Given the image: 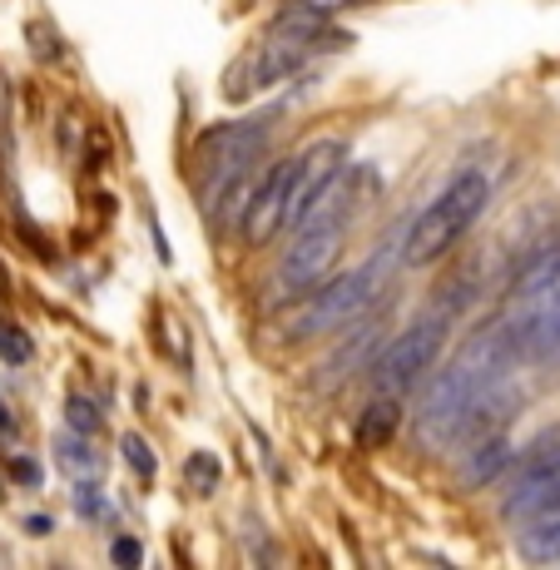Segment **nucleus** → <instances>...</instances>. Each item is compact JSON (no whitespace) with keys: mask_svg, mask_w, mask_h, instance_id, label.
Here are the masks:
<instances>
[{"mask_svg":"<svg viewBox=\"0 0 560 570\" xmlns=\"http://www.w3.org/2000/svg\"><path fill=\"white\" fill-rule=\"evenodd\" d=\"M511 367H515V357H511V343H507V327H491V333L471 337V343L452 357V367L426 387L422 407H416V442L422 446L456 442L461 422H466V412L481 402V392L497 387Z\"/></svg>","mask_w":560,"mask_h":570,"instance_id":"f257e3e1","label":"nucleus"},{"mask_svg":"<svg viewBox=\"0 0 560 570\" xmlns=\"http://www.w3.org/2000/svg\"><path fill=\"white\" fill-rule=\"evenodd\" d=\"M323 26H327V10L307 6V0H288V6L278 10V20L263 30L258 46L228 70V100H248L254 90H268V85L288 80L307 60L313 40L323 36Z\"/></svg>","mask_w":560,"mask_h":570,"instance_id":"f03ea898","label":"nucleus"},{"mask_svg":"<svg viewBox=\"0 0 560 570\" xmlns=\"http://www.w3.org/2000/svg\"><path fill=\"white\" fill-rule=\"evenodd\" d=\"M487 204H491V174L477 169V164L456 169L452 179L442 184V194H436V199L416 214V224L407 228L402 258H407L412 268H432V263L442 254H452L456 238L487 214Z\"/></svg>","mask_w":560,"mask_h":570,"instance_id":"7ed1b4c3","label":"nucleus"},{"mask_svg":"<svg viewBox=\"0 0 560 570\" xmlns=\"http://www.w3.org/2000/svg\"><path fill=\"white\" fill-rule=\"evenodd\" d=\"M387 288V258L367 263L357 273H343L333 283H313L307 293H298V308L288 317V337H317V333H337V327L357 323L372 303Z\"/></svg>","mask_w":560,"mask_h":570,"instance_id":"20e7f679","label":"nucleus"},{"mask_svg":"<svg viewBox=\"0 0 560 570\" xmlns=\"http://www.w3.org/2000/svg\"><path fill=\"white\" fill-rule=\"evenodd\" d=\"M446 327H452V317L432 313V317H422V323H412L402 337H392V343L382 347V357L372 363V392L402 397L407 387H416V382L432 372L436 357H442Z\"/></svg>","mask_w":560,"mask_h":570,"instance_id":"39448f33","label":"nucleus"},{"mask_svg":"<svg viewBox=\"0 0 560 570\" xmlns=\"http://www.w3.org/2000/svg\"><path fill=\"white\" fill-rule=\"evenodd\" d=\"M556 507H560V436H541V442L525 452L521 471H515L507 501H501V517L536 521Z\"/></svg>","mask_w":560,"mask_h":570,"instance_id":"423d86ee","label":"nucleus"},{"mask_svg":"<svg viewBox=\"0 0 560 570\" xmlns=\"http://www.w3.org/2000/svg\"><path fill=\"white\" fill-rule=\"evenodd\" d=\"M507 343L515 363H556L560 357V283L536 293V303L515 323H507Z\"/></svg>","mask_w":560,"mask_h":570,"instance_id":"0eeeda50","label":"nucleus"},{"mask_svg":"<svg viewBox=\"0 0 560 570\" xmlns=\"http://www.w3.org/2000/svg\"><path fill=\"white\" fill-rule=\"evenodd\" d=\"M337 248H343V228H303L293 254H283V268H278V293L298 298L313 283H323V273L333 268Z\"/></svg>","mask_w":560,"mask_h":570,"instance_id":"6e6552de","label":"nucleus"},{"mask_svg":"<svg viewBox=\"0 0 560 570\" xmlns=\"http://www.w3.org/2000/svg\"><path fill=\"white\" fill-rule=\"evenodd\" d=\"M263 125H228V129H208L199 139V164H208L204 179L214 184V189H224V184H234L238 174L254 164L258 145H263Z\"/></svg>","mask_w":560,"mask_h":570,"instance_id":"1a4fd4ad","label":"nucleus"},{"mask_svg":"<svg viewBox=\"0 0 560 570\" xmlns=\"http://www.w3.org/2000/svg\"><path fill=\"white\" fill-rule=\"evenodd\" d=\"M347 159V145L343 139H327V145H313L303 159H293V184H288V214H283V228H293L303 218V208L337 179Z\"/></svg>","mask_w":560,"mask_h":570,"instance_id":"9d476101","label":"nucleus"},{"mask_svg":"<svg viewBox=\"0 0 560 570\" xmlns=\"http://www.w3.org/2000/svg\"><path fill=\"white\" fill-rule=\"evenodd\" d=\"M288 184H293V159L273 164L263 174V184L248 194V208H244V234L248 244H268L273 234L283 228V214H288Z\"/></svg>","mask_w":560,"mask_h":570,"instance_id":"9b49d317","label":"nucleus"},{"mask_svg":"<svg viewBox=\"0 0 560 570\" xmlns=\"http://www.w3.org/2000/svg\"><path fill=\"white\" fill-rule=\"evenodd\" d=\"M511 466V436L507 432H487L471 442L466 462H461V487H491V481L501 476V471Z\"/></svg>","mask_w":560,"mask_h":570,"instance_id":"f8f14e48","label":"nucleus"},{"mask_svg":"<svg viewBox=\"0 0 560 570\" xmlns=\"http://www.w3.org/2000/svg\"><path fill=\"white\" fill-rule=\"evenodd\" d=\"M556 283H560V238H546V244H536L521 268H515L511 293L515 298H536V293L556 288Z\"/></svg>","mask_w":560,"mask_h":570,"instance_id":"ddd939ff","label":"nucleus"},{"mask_svg":"<svg viewBox=\"0 0 560 570\" xmlns=\"http://www.w3.org/2000/svg\"><path fill=\"white\" fill-rule=\"evenodd\" d=\"M397 426H402V397L377 392V397H372V407L362 412V422H357V446H362V452H382V446L397 436Z\"/></svg>","mask_w":560,"mask_h":570,"instance_id":"4468645a","label":"nucleus"},{"mask_svg":"<svg viewBox=\"0 0 560 570\" xmlns=\"http://www.w3.org/2000/svg\"><path fill=\"white\" fill-rule=\"evenodd\" d=\"M521 556L525 561H560V507L556 511H546V517H536L531 525L521 531Z\"/></svg>","mask_w":560,"mask_h":570,"instance_id":"2eb2a0df","label":"nucleus"},{"mask_svg":"<svg viewBox=\"0 0 560 570\" xmlns=\"http://www.w3.org/2000/svg\"><path fill=\"white\" fill-rule=\"evenodd\" d=\"M184 476H189V487H194V491H204V497H208V491L218 487V476H224V466H218V456H214V452H194V456H189V466H184Z\"/></svg>","mask_w":560,"mask_h":570,"instance_id":"dca6fc26","label":"nucleus"},{"mask_svg":"<svg viewBox=\"0 0 560 570\" xmlns=\"http://www.w3.org/2000/svg\"><path fill=\"white\" fill-rule=\"evenodd\" d=\"M119 452H125V462L139 471V476H154V456H149V442L139 432H125V442H119Z\"/></svg>","mask_w":560,"mask_h":570,"instance_id":"f3484780","label":"nucleus"},{"mask_svg":"<svg viewBox=\"0 0 560 570\" xmlns=\"http://www.w3.org/2000/svg\"><path fill=\"white\" fill-rule=\"evenodd\" d=\"M30 353H36V347H30V337L20 333V327H0V357H6V363H30Z\"/></svg>","mask_w":560,"mask_h":570,"instance_id":"a211bd4d","label":"nucleus"},{"mask_svg":"<svg viewBox=\"0 0 560 570\" xmlns=\"http://www.w3.org/2000/svg\"><path fill=\"white\" fill-rule=\"evenodd\" d=\"M70 426H75V432H85V436L100 432V412H95V402L70 397Z\"/></svg>","mask_w":560,"mask_h":570,"instance_id":"6ab92c4d","label":"nucleus"},{"mask_svg":"<svg viewBox=\"0 0 560 570\" xmlns=\"http://www.w3.org/2000/svg\"><path fill=\"white\" fill-rule=\"evenodd\" d=\"M109 556H115V566H139V561H145V551H139L135 535H119V541L109 546Z\"/></svg>","mask_w":560,"mask_h":570,"instance_id":"aec40b11","label":"nucleus"},{"mask_svg":"<svg viewBox=\"0 0 560 570\" xmlns=\"http://www.w3.org/2000/svg\"><path fill=\"white\" fill-rule=\"evenodd\" d=\"M75 511H80V517H105V501L95 497V487H80L75 491Z\"/></svg>","mask_w":560,"mask_h":570,"instance_id":"412c9836","label":"nucleus"},{"mask_svg":"<svg viewBox=\"0 0 560 570\" xmlns=\"http://www.w3.org/2000/svg\"><path fill=\"white\" fill-rule=\"evenodd\" d=\"M10 476H16V481H26V487H36V481H40V466L20 456V462H10Z\"/></svg>","mask_w":560,"mask_h":570,"instance_id":"4be33fe9","label":"nucleus"},{"mask_svg":"<svg viewBox=\"0 0 560 570\" xmlns=\"http://www.w3.org/2000/svg\"><path fill=\"white\" fill-rule=\"evenodd\" d=\"M26 525H30V535H46L50 531V517H30Z\"/></svg>","mask_w":560,"mask_h":570,"instance_id":"5701e85b","label":"nucleus"},{"mask_svg":"<svg viewBox=\"0 0 560 570\" xmlns=\"http://www.w3.org/2000/svg\"><path fill=\"white\" fill-rule=\"evenodd\" d=\"M6 288H10V273H6V263H0V298H6Z\"/></svg>","mask_w":560,"mask_h":570,"instance_id":"b1692460","label":"nucleus"},{"mask_svg":"<svg viewBox=\"0 0 560 570\" xmlns=\"http://www.w3.org/2000/svg\"><path fill=\"white\" fill-rule=\"evenodd\" d=\"M0 426H6V432H10V426H16V416H10L6 407H0Z\"/></svg>","mask_w":560,"mask_h":570,"instance_id":"393cba45","label":"nucleus"}]
</instances>
